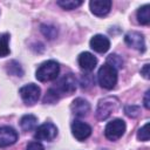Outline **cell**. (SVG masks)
I'll use <instances>...</instances> for the list:
<instances>
[{
	"mask_svg": "<svg viewBox=\"0 0 150 150\" xmlns=\"http://www.w3.org/2000/svg\"><path fill=\"white\" fill-rule=\"evenodd\" d=\"M59 73H60L59 63L54 60H48L39 66L35 73V77L40 82H48L55 80L59 76Z\"/></svg>",
	"mask_w": 150,
	"mask_h": 150,
	"instance_id": "1",
	"label": "cell"
},
{
	"mask_svg": "<svg viewBox=\"0 0 150 150\" xmlns=\"http://www.w3.org/2000/svg\"><path fill=\"white\" fill-rule=\"evenodd\" d=\"M97 81L100 86L104 89L110 90L115 88L117 83V70L114 67L104 63L97 71Z\"/></svg>",
	"mask_w": 150,
	"mask_h": 150,
	"instance_id": "2",
	"label": "cell"
},
{
	"mask_svg": "<svg viewBox=\"0 0 150 150\" xmlns=\"http://www.w3.org/2000/svg\"><path fill=\"white\" fill-rule=\"evenodd\" d=\"M118 108V100L116 97L109 96V97H104L102 100H100L97 108H96V117L100 121L107 120L112 111H115Z\"/></svg>",
	"mask_w": 150,
	"mask_h": 150,
	"instance_id": "3",
	"label": "cell"
},
{
	"mask_svg": "<svg viewBox=\"0 0 150 150\" xmlns=\"http://www.w3.org/2000/svg\"><path fill=\"white\" fill-rule=\"evenodd\" d=\"M76 79L73 74H67L63 75L53 87L56 93L61 96V95H70L76 90Z\"/></svg>",
	"mask_w": 150,
	"mask_h": 150,
	"instance_id": "4",
	"label": "cell"
},
{
	"mask_svg": "<svg viewBox=\"0 0 150 150\" xmlns=\"http://www.w3.org/2000/svg\"><path fill=\"white\" fill-rule=\"evenodd\" d=\"M125 131V122L121 118L110 121L104 128V135L110 141H117Z\"/></svg>",
	"mask_w": 150,
	"mask_h": 150,
	"instance_id": "5",
	"label": "cell"
},
{
	"mask_svg": "<svg viewBox=\"0 0 150 150\" xmlns=\"http://www.w3.org/2000/svg\"><path fill=\"white\" fill-rule=\"evenodd\" d=\"M19 94L26 104L32 105L35 102H38L40 97V88L34 83H28L20 88Z\"/></svg>",
	"mask_w": 150,
	"mask_h": 150,
	"instance_id": "6",
	"label": "cell"
},
{
	"mask_svg": "<svg viewBox=\"0 0 150 150\" xmlns=\"http://www.w3.org/2000/svg\"><path fill=\"white\" fill-rule=\"evenodd\" d=\"M57 135V128L50 122L43 123L36 128L34 137L38 141H53Z\"/></svg>",
	"mask_w": 150,
	"mask_h": 150,
	"instance_id": "7",
	"label": "cell"
},
{
	"mask_svg": "<svg viewBox=\"0 0 150 150\" xmlns=\"http://www.w3.org/2000/svg\"><path fill=\"white\" fill-rule=\"evenodd\" d=\"M124 41L125 43L130 47L134 48L141 53H143L145 50V41H144V36L143 34H141L139 32H128L124 35Z\"/></svg>",
	"mask_w": 150,
	"mask_h": 150,
	"instance_id": "8",
	"label": "cell"
},
{
	"mask_svg": "<svg viewBox=\"0 0 150 150\" xmlns=\"http://www.w3.org/2000/svg\"><path fill=\"white\" fill-rule=\"evenodd\" d=\"M71 134L77 141H84L91 135V128L89 124L82 122V121H74L71 123Z\"/></svg>",
	"mask_w": 150,
	"mask_h": 150,
	"instance_id": "9",
	"label": "cell"
},
{
	"mask_svg": "<svg viewBox=\"0 0 150 150\" xmlns=\"http://www.w3.org/2000/svg\"><path fill=\"white\" fill-rule=\"evenodd\" d=\"M18 141V132L12 127H0V148L13 145Z\"/></svg>",
	"mask_w": 150,
	"mask_h": 150,
	"instance_id": "10",
	"label": "cell"
},
{
	"mask_svg": "<svg viewBox=\"0 0 150 150\" xmlns=\"http://www.w3.org/2000/svg\"><path fill=\"white\" fill-rule=\"evenodd\" d=\"M89 7L93 14L96 16H104L110 12L111 1L110 0H93L89 2Z\"/></svg>",
	"mask_w": 150,
	"mask_h": 150,
	"instance_id": "11",
	"label": "cell"
},
{
	"mask_svg": "<svg viewBox=\"0 0 150 150\" xmlns=\"http://www.w3.org/2000/svg\"><path fill=\"white\" fill-rule=\"evenodd\" d=\"M70 110L75 116L79 117H84L88 115V112L90 111V104L87 100L82 98V97H77L75 98L71 104H70Z\"/></svg>",
	"mask_w": 150,
	"mask_h": 150,
	"instance_id": "12",
	"label": "cell"
},
{
	"mask_svg": "<svg viewBox=\"0 0 150 150\" xmlns=\"http://www.w3.org/2000/svg\"><path fill=\"white\" fill-rule=\"evenodd\" d=\"M77 62H79V66L82 70L84 71H91L96 64H97V59L89 52H83L79 55L77 57Z\"/></svg>",
	"mask_w": 150,
	"mask_h": 150,
	"instance_id": "13",
	"label": "cell"
},
{
	"mask_svg": "<svg viewBox=\"0 0 150 150\" xmlns=\"http://www.w3.org/2000/svg\"><path fill=\"white\" fill-rule=\"evenodd\" d=\"M90 48L97 53H105L110 47V41L102 34H96L90 39Z\"/></svg>",
	"mask_w": 150,
	"mask_h": 150,
	"instance_id": "14",
	"label": "cell"
},
{
	"mask_svg": "<svg viewBox=\"0 0 150 150\" xmlns=\"http://www.w3.org/2000/svg\"><path fill=\"white\" fill-rule=\"evenodd\" d=\"M36 125H38V118L34 115L27 114V115H23L20 120V127L23 131L34 130L36 128Z\"/></svg>",
	"mask_w": 150,
	"mask_h": 150,
	"instance_id": "15",
	"label": "cell"
},
{
	"mask_svg": "<svg viewBox=\"0 0 150 150\" xmlns=\"http://www.w3.org/2000/svg\"><path fill=\"white\" fill-rule=\"evenodd\" d=\"M137 20L141 25H148L150 22V6L144 5L137 11Z\"/></svg>",
	"mask_w": 150,
	"mask_h": 150,
	"instance_id": "16",
	"label": "cell"
},
{
	"mask_svg": "<svg viewBox=\"0 0 150 150\" xmlns=\"http://www.w3.org/2000/svg\"><path fill=\"white\" fill-rule=\"evenodd\" d=\"M9 34L7 33H4V34H0V57H4V56H7L9 54Z\"/></svg>",
	"mask_w": 150,
	"mask_h": 150,
	"instance_id": "17",
	"label": "cell"
},
{
	"mask_svg": "<svg viewBox=\"0 0 150 150\" xmlns=\"http://www.w3.org/2000/svg\"><path fill=\"white\" fill-rule=\"evenodd\" d=\"M56 4L66 11H71V9L80 7L83 4V1H81V0H60Z\"/></svg>",
	"mask_w": 150,
	"mask_h": 150,
	"instance_id": "18",
	"label": "cell"
},
{
	"mask_svg": "<svg viewBox=\"0 0 150 150\" xmlns=\"http://www.w3.org/2000/svg\"><path fill=\"white\" fill-rule=\"evenodd\" d=\"M107 64L114 67V68L117 70V69H120V68L123 67V60H122V57H121L120 55H117V54H110V55L107 57Z\"/></svg>",
	"mask_w": 150,
	"mask_h": 150,
	"instance_id": "19",
	"label": "cell"
},
{
	"mask_svg": "<svg viewBox=\"0 0 150 150\" xmlns=\"http://www.w3.org/2000/svg\"><path fill=\"white\" fill-rule=\"evenodd\" d=\"M60 98V95L56 93V90L52 87L47 90L45 97H43V103H49V104H54L55 102H57Z\"/></svg>",
	"mask_w": 150,
	"mask_h": 150,
	"instance_id": "20",
	"label": "cell"
},
{
	"mask_svg": "<svg viewBox=\"0 0 150 150\" xmlns=\"http://www.w3.org/2000/svg\"><path fill=\"white\" fill-rule=\"evenodd\" d=\"M7 71L14 76H22L23 75V70H22L20 63H18L16 61H11L7 64Z\"/></svg>",
	"mask_w": 150,
	"mask_h": 150,
	"instance_id": "21",
	"label": "cell"
},
{
	"mask_svg": "<svg viewBox=\"0 0 150 150\" xmlns=\"http://www.w3.org/2000/svg\"><path fill=\"white\" fill-rule=\"evenodd\" d=\"M41 33L49 40H53L56 38L57 35V29L54 26H49V25H42L41 26Z\"/></svg>",
	"mask_w": 150,
	"mask_h": 150,
	"instance_id": "22",
	"label": "cell"
},
{
	"mask_svg": "<svg viewBox=\"0 0 150 150\" xmlns=\"http://www.w3.org/2000/svg\"><path fill=\"white\" fill-rule=\"evenodd\" d=\"M149 137H150V134H149V122H146L137 132V138L139 141H143V142H146L149 141Z\"/></svg>",
	"mask_w": 150,
	"mask_h": 150,
	"instance_id": "23",
	"label": "cell"
},
{
	"mask_svg": "<svg viewBox=\"0 0 150 150\" xmlns=\"http://www.w3.org/2000/svg\"><path fill=\"white\" fill-rule=\"evenodd\" d=\"M124 111L129 117H137L141 112V109L138 105H127L124 108Z\"/></svg>",
	"mask_w": 150,
	"mask_h": 150,
	"instance_id": "24",
	"label": "cell"
},
{
	"mask_svg": "<svg viewBox=\"0 0 150 150\" xmlns=\"http://www.w3.org/2000/svg\"><path fill=\"white\" fill-rule=\"evenodd\" d=\"M26 150H45L43 145L39 142H30L28 145H27V149Z\"/></svg>",
	"mask_w": 150,
	"mask_h": 150,
	"instance_id": "25",
	"label": "cell"
},
{
	"mask_svg": "<svg viewBox=\"0 0 150 150\" xmlns=\"http://www.w3.org/2000/svg\"><path fill=\"white\" fill-rule=\"evenodd\" d=\"M149 69H150V64L149 63H146V64H144L143 66V68L141 69V74L148 80V79H150V73H149Z\"/></svg>",
	"mask_w": 150,
	"mask_h": 150,
	"instance_id": "26",
	"label": "cell"
},
{
	"mask_svg": "<svg viewBox=\"0 0 150 150\" xmlns=\"http://www.w3.org/2000/svg\"><path fill=\"white\" fill-rule=\"evenodd\" d=\"M149 96H150V90H146L145 96H144V107H145L146 109L150 108V100H149Z\"/></svg>",
	"mask_w": 150,
	"mask_h": 150,
	"instance_id": "27",
	"label": "cell"
},
{
	"mask_svg": "<svg viewBox=\"0 0 150 150\" xmlns=\"http://www.w3.org/2000/svg\"><path fill=\"white\" fill-rule=\"evenodd\" d=\"M104 150H105V149H104Z\"/></svg>",
	"mask_w": 150,
	"mask_h": 150,
	"instance_id": "28",
	"label": "cell"
}]
</instances>
